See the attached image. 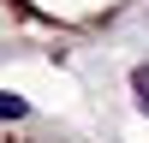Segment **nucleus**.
Instances as JSON below:
<instances>
[{
  "label": "nucleus",
  "instance_id": "nucleus-1",
  "mask_svg": "<svg viewBox=\"0 0 149 143\" xmlns=\"http://www.w3.org/2000/svg\"><path fill=\"white\" fill-rule=\"evenodd\" d=\"M131 90H137V107L149 113V66H137V72H131Z\"/></svg>",
  "mask_w": 149,
  "mask_h": 143
},
{
  "label": "nucleus",
  "instance_id": "nucleus-2",
  "mask_svg": "<svg viewBox=\"0 0 149 143\" xmlns=\"http://www.w3.org/2000/svg\"><path fill=\"white\" fill-rule=\"evenodd\" d=\"M0 119H24V101H18V95H6V90H0Z\"/></svg>",
  "mask_w": 149,
  "mask_h": 143
}]
</instances>
